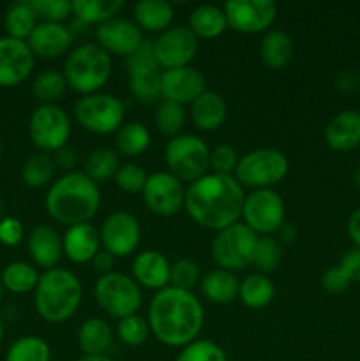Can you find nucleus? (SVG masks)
<instances>
[{"label": "nucleus", "instance_id": "nucleus-1", "mask_svg": "<svg viewBox=\"0 0 360 361\" xmlns=\"http://www.w3.org/2000/svg\"><path fill=\"white\" fill-rule=\"evenodd\" d=\"M244 200V187L235 176L207 173L186 189L184 208L198 226L219 233L239 222Z\"/></svg>", "mask_w": 360, "mask_h": 361}, {"label": "nucleus", "instance_id": "nucleus-2", "mask_svg": "<svg viewBox=\"0 0 360 361\" xmlns=\"http://www.w3.org/2000/svg\"><path fill=\"white\" fill-rule=\"evenodd\" d=\"M147 321L152 335L161 344L168 348H186L200 335L205 312L193 291L168 286L152 298Z\"/></svg>", "mask_w": 360, "mask_h": 361}, {"label": "nucleus", "instance_id": "nucleus-3", "mask_svg": "<svg viewBox=\"0 0 360 361\" xmlns=\"http://www.w3.org/2000/svg\"><path fill=\"white\" fill-rule=\"evenodd\" d=\"M44 204L49 217L60 224H85L97 214L101 192L85 173L69 171L49 185Z\"/></svg>", "mask_w": 360, "mask_h": 361}, {"label": "nucleus", "instance_id": "nucleus-4", "mask_svg": "<svg viewBox=\"0 0 360 361\" xmlns=\"http://www.w3.org/2000/svg\"><path fill=\"white\" fill-rule=\"evenodd\" d=\"M81 282L71 271L53 268L39 277L34 289V305L39 316L48 323H64L80 309Z\"/></svg>", "mask_w": 360, "mask_h": 361}, {"label": "nucleus", "instance_id": "nucleus-5", "mask_svg": "<svg viewBox=\"0 0 360 361\" xmlns=\"http://www.w3.org/2000/svg\"><path fill=\"white\" fill-rule=\"evenodd\" d=\"M112 56L99 44H80L67 55L64 76L67 87L83 95L97 94L112 78Z\"/></svg>", "mask_w": 360, "mask_h": 361}, {"label": "nucleus", "instance_id": "nucleus-6", "mask_svg": "<svg viewBox=\"0 0 360 361\" xmlns=\"http://www.w3.org/2000/svg\"><path fill=\"white\" fill-rule=\"evenodd\" d=\"M164 161L169 173L180 182H196L210 168V150L201 137L194 134H179L164 148Z\"/></svg>", "mask_w": 360, "mask_h": 361}, {"label": "nucleus", "instance_id": "nucleus-7", "mask_svg": "<svg viewBox=\"0 0 360 361\" xmlns=\"http://www.w3.org/2000/svg\"><path fill=\"white\" fill-rule=\"evenodd\" d=\"M288 159L275 148H258L239 159L233 176L251 189H272L288 173Z\"/></svg>", "mask_w": 360, "mask_h": 361}, {"label": "nucleus", "instance_id": "nucleus-8", "mask_svg": "<svg viewBox=\"0 0 360 361\" xmlns=\"http://www.w3.org/2000/svg\"><path fill=\"white\" fill-rule=\"evenodd\" d=\"M94 296L97 305L116 319L138 314L141 307V289L136 281L127 275L112 271L97 279L94 288Z\"/></svg>", "mask_w": 360, "mask_h": 361}, {"label": "nucleus", "instance_id": "nucleus-9", "mask_svg": "<svg viewBox=\"0 0 360 361\" xmlns=\"http://www.w3.org/2000/svg\"><path fill=\"white\" fill-rule=\"evenodd\" d=\"M258 235L244 222L229 226L215 235L212 242V256L221 270L236 271L253 264Z\"/></svg>", "mask_w": 360, "mask_h": 361}, {"label": "nucleus", "instance_id": "nucleus-10", "mask_svg": "<svg viewBox=\"0 0 360 361\" xmlns=\"http://www.w3.org/2000/svg\"><path fill=\"white\" fill-rule=\"evenodd\" d=\"M126 109L120 99L109 94H90L83 95L74 104V118L88 133L112 134L124 126Z\"/></svg>", "mask_w": 360, "mask_h": 361}, {"label": "nucleus", "instance_id": "nucleus-11", "mask_svg": "<svg viewBox=\"0 0 360 361\" xmlns=\"http://www.w3.org/2000/svg\"><path fill=\"white\" fill-rule=\"evenodd\" d=\"M28 136L32 143L44 154L62 150L71 136V120L56 104H41L28 120Z\"/></svg>", "mask_w": 360, "mask_h": 361}, {"label": "nucleus", "instance_id": "nucleus-12", "mask_svg": "<svg viewBox=\"0 0 360 361\" xmlns=\"http://www.w3.org/2000/svg\"><path fill=\"white\" fill-rule=\"evenodd\" d=\"M129 69V90L136 101L152 104L161 97V67L154 55V44L143 41V44L131 56H127Z\"/></svg>", "mask_w": 360, "mask_h": 361}, {"label": "nucleus", "instance_id": "nucleus-13", "mask_svg": "<svg viewBox=\"0 0 360 361\" xmlns=\"http://www.w3.org/2000/svg\"><path fill=\"white\" fill-rule=\"evenodd\" d=\"M284 201L274 189H258L244 200V224L256 235H272L284 224Z\"/></svg>", "mask_w": 360, "mask_h": 361}, {"label": "nucleus", "instance_id": "nucleus-14", "mask_svg": "<svg viewBox=\"0 0 360 361\" xmlns=\"http://www.w3.org/2000/svg\"><path fill=\"white\" fill-rule=\"evenodd\" d=\"M228 27L240 34H260L267 30L277 16L272 0H229L222 7Z\"/></svg>", "mask_w": 360, "mask_h": 361}, {"label": "nucleus", "instance_id": "nucleus-15", "mask_svg": "<svg viewBox=\"0 0 360 361\" xmlns=\"http://www.w3.org/2000/svg\"><path fill=\"white\" fill-rule=\"evenodd\" d=\"M141 194L148 210L159 217L175 215L186 201V189L182 182L169 171H159L148 176Z\"/></svg>", "mask_w": 360, "mask_h": 361}, {"label": "nucleus", "instance_id": "nucleus-16", "mask_svg": "<svg viewBox=\"0 0 360 361\" xmlns=\"http://www.w3.org/2000/svg\"><path fill=\"white\" fill-rule=\"evenodd\" d=\"M152 44L155 60L164 71L187 67L198 53V37L189 27L168 28Z\"/></svg>", "mask_w": 360, "mask_h": 361}, {"label": "nucleus", "instance_id": "nucleus-17", "mask_svg": "<svg viewBox=\"0 0 360 361\" xmlns=\"http://www.w3.org/2000/svg\"><path fill=\"white\" fill-rule=\"evenodd\" d=\"M101 245L113 257H126L138 249L141 238L140 222L129 212H113L101 226Z\"/></svg>", "mask_w": 360, "mask_h": 361}, {"label": "nucleus", "instance_id": "nucleus-18", "mask_svg": "<svg viewBox=\"0 0 360 361\" xmlns=\"http://www.w3.org/2000/svg\"><path fill=\"white\" fill-rule=\"evenodd\" d=\"M34 59L27 41L0 37V87H16L27 80L34 69Z\"/></svg>", "mask_w": 360, "mask_h": 361}, {"label": "nucleus", "instance_id": "nucleus-19", "mask_svg": "<svg viewBox=\"0 0 360 361\" xmlns=\"http://www.w3.org/2000/svg\"><path fill=\"white\" fill-rule=\"evenodd\" d=\"M95 37H97V44L106 53L124 56L133 55L145 41L141 28L134 21L119 16L99 25L95 30Z\"/></svg>", "mask_w": 360, "mask_h": 361}, {"label": "nucleus", "instance_id": "nucleus-20", "mask_svg": "<svg viewBox=\"0 0 360 361\" xmlns=\"http://www.w3.org/2000/svg\"><path fill=\"white\" fill-rule=\"evenodd\" d=\"M205 76L194 67H179V69L162 71L161 74V97L176 104H191L205 92Z\"/></svg>", "mask_w": 360, "mask_h": 361}, {"label": "nucleus", "instance_id": "nucleus-21", "mask_svg": "<svg viewBox=\"0 0 360 361\" xmlns=\"http://www.w3.org/2000/svg\"><path fill=\"white\" fill-rule=\"evenodd\" d=\"M27 44L34 56L39 59H59L66 55L73 44V34L64 23H46L41 21L30 37L27 39Z\"/></svg>", "mask_w": 360, "mask_h": 361}, {"label": "nucleus", "instance_id": "nucleus-22", "mask_svg": "<svg viewBox=\"0 0 360 361\" xmlns=\"http://www.w3.org/2000/svg\"><path fill=\"white\" fill-rule=\"evenodd\" d=\"M62 247L67 259L73 263H92L101 247V236L90 222L69 226L62 236Z\"/></svg>", "mask_w": 360, "mask_h": 361}, {"label": "nucleus", "instance_id": "nucleus-23", "mask_svg": "<svg viewBox=\"0 0 360 361\" xmlns=\"http://www.w3.org/2000/svg\"><path fill=\"white\" fill-rule=\"evenodd\" d=\"M28 254L35 267L44 268L46 271L53 270L59 264L60 256L64 254L62 236L52 226H35L28 235Z\"/></svg>", "mask_w": 360, "mask_h": 361}, {"label": "nucleus", "instance_id": "nucleus-24", "mask_svg": "<svg viewBox=\"0 0 360 361\" xmlns=\"http://www.w3.org/2000/svg\"><path fill=\"white\" fill-rule=\"evenodd\" d=\"M169 261L159 250H143L133 261V277L138 286L161 291L169 284Z\"/></svg>", "mask_w": 360, "mask_h": 361}, {"label": "nucleus", "instance_id": "nucleus-25", "mask_svg": "<svg viewBox=\"0 0 360 361\" xmlns=\"http://www.w3.org/2000/svg\"><path fill=\"white\" fill-rule=\"evenodd\" d=\"M325 141L335 152L353 150L360 145V111L337 113L325 127Z\"/></svg>", "mask_w": 360, "mask_h": 361}, {"label": "nucleus", "instance_id": "nucleus-26", "mask_svg": "<svg viewBox=\"0 0 360 361\" xmlns=\"http://www.w3.org/2000/svg\"><path fill=\"white\" fill-rule=\"evenodd\" d=\"M228 116L222 95L217 92L205 90L196 101L191 102V120L201 130H217Z\"/></svg>", "mask_w": 360, "mask_h": 361}, {"label": "nucleus", "instance_id": "nucleus-27", "mask_svg": "<svg viewBox=\"0 0 360 361\" xmlns=\"http://www.w3.org/2000/svg\"><path fill=\"white\" fill-rule=\"evenodd\" d=\"M113 342V331L108 321L90 317L78 330V345L87 356L104 355Z\"/></svg>", "mask_w": 360, "mask_h": 361}, {"label": "nucleus", "instance_id": "nucleus-28", "mask_svg": "<svg viewBox=\"0 0 360 361\" xmlns=\"http://www.w3.org/2000/svg\"><path fill=\"white\" fill-rule=\"evenodd\" d=\"M293 39L282 30H270L265 34L260 44V59L268 69L279 71L288 66L293 59Z\"/></svg>", "mask_w": 360, "mask_h": 361}, {"label": "nucleus", "instance_id": "nucleus-29", "mask_svg": "<svg viewBox=\"0 0 360 361\" xmlns=\"http://www.w3.org/2000/svg\"><path fill=\"white\" fill-rule=\"evenodd\" d=\"M134 20L141 30L162 34L173 20V7L162 0H140L134 4Z\"/></svg>", "mask_w": 360, "mask_h": 361}, {"label": "nucleus", "instance_id": "nucleus-30", "mask_svg": "<svg viewBox=\"0 0 360 361\" xmlns=\"http://www.w3.org/2000/svg\"><path fill=\"white\" fill-rule=\"evenodd\" d=\"M200 288L208 302L224 305V303L233 302L239 296L240 282L236 281L233 271L221 270L219 268V270L210 271V274H207L201 279Z\"/></svg>", "mask_w": 360, "mask_h": 361}, {"label": "nucleus", "instance_id": "nucleus-31", "mask_svg": "<svg viewBox=\"0 0 360 361\" xmlns=\"http://www.w3.org/2000/svg\"><path fill=\"white\" fill-rule=\"evenodd\" d=\"M189 28L198 39H215L228 28V21L221 7L203 4L191 13Z\"/></svg>", "mask_w": 360, "mask_h": 361}, {"label": "nucleus", "instance_id": "nucleus-32", "mask_svg": "<svg viewBox=\"0 0 360 361\" xmlns=\"http://www.w3.org/2000/svg\"><path fill=\"white\" fill-rule=\"evenodd\" d=\"M39 18L35 14L32 2H14L7 9L4 16V27H6L7 37L27 41L34 28L37 27Z\"/></svg>", "mask_w": 360, "mask_h": 361}, {"label": "nucleus", "instance_id": "nucleus-33", "mask_svg": "<svg viewBox=\"0 0 360 361\" xmlns=\"http://www.w3.org/2000/svg\"><path fill=\"white\" fill-rule=\"evenodd\" d=\"M275 288L270 279L263 274L247 275L239 288V298L249 309H263L274 300Z\"/></svg>", "mask_w": 360, "mask_h": 361}, {"label": "nucleus", "instance_id": "nucleus-34", "mask_svg": "<svg viewBox=\"0 0 360 361\" xmlns=\"http://www.w3.org/2000/svg\"><path fill=\"white\" fill-rule=\"evenodd\" d=\"M55 171V159L49 154L39 152V154L30 155L21 166V180L30 189H44L52 183Z\"/></svg>", "mask_w": 360, "mask_h": 361}, {"label": "nucleus", "instance_id": "nucleus-35", "mask_svg": "<svg viewBox=\"0 0 360 361\" xmlns=\"http://www.w3.org/2000/svg\"><path fill=\"white\" fill-rule=\"evenodd\" d=\"M115 145L119 154L124 157H138L145 154L150 145V130L141 122L124 123L115 136Z\"/></svg>", "mask_w": 360, "mask_h": 361}, {"label": "nucleus", "instance_id": "nucleus-36", "mask_svg": "<svg viewBox=\"0 0 360 361\" xmlns=\"http://www.w3.org/2000/svg\"><path fill=\"white\" fill-rule=\"evenodd\" d=\"M73 14L85 25L104 23L116 18L119 11L124 7L122 0H74Z\"/></svg>", "mask_w": 360, "mask_h": 361}, {"label": "nucleus", "instance_id": "nucleus-37", "mask_svg": "<svg viewBox=\"0 0 360 361\" xmlns=\"http://www.w3.org/2000/svg\"><path fill=\"white\" fill-rule=\"evenodd\" d=\"M0 279H2L4 289L14 295H25V293L34 291L39 282V274L32 264L25 261H14L4 268Z\"/></svg>", "mask_w": 360, "mask_h": 361}, {"label": "nucleus", "instance_id": "nucleus-38", "mask_svg": "<svg viewBox=\"0 0 360 361\" xmlns=\"http://www.w3.org/2000/svg\"><path fill=\"white\" fill-rule=\"evenodd\" d=\"M119 157L112 148H95L85 159V175L95 183L108 182L109 178H115L119 171Z\"/></svg>", "mask_w": 360, "mask_h": 361}, {"label": "nucleus", "instance_id": "nucleus-39", "mask_svg": "<svg viewBox=\"0 0 360 361\" xmlns=\"http://www.w3.org/2000/svg\"><path fill=\"white\" fill-rule=\"evenodd\" d=\"M67 90V80L64 73L55 69L42 71L32 83V94L41 104H55Z\"/></svg>", "mask_w": 360, "mask_h": 361}, {"label": "nucleus", "instance_id": "nucleus-40", "mask_svg": "<svg viewBox=\"0 0 360 361\" xmlns=\"http://www.w3.org/2000/svg\"><path fill=\"white\" fill-rule=\"evenodd\" d=\"M52 349L44 338L37 335H25L14 341L7 349L6 361H49Z\"/></svg>", "mask_w": 360, "mask_h": 361}, {"label": "nucleus", "instance_id": "nucleus-41", "mask_svg": "<svg viewBox=\"0 0 360 361\" xmlns=\"http://www.w3.org/2000/svg\"><path fill=\"white\" fill-rule=\"evenodd\" d=\"M184 122H186V111H184L182 104L166 101V99L159 102L157 108H155V126H157L159 133L172 137L179 136Z\"/></svg>", "mask_w": 360, "mask_h": 361}, {"label": "nucleus", "instance_id": "nucleus-42", "mask_svg": "<svg viewBox=\"0 0 360 361\" xmlns=\"http://www.w3.org/2000/svg\"><path fill=\"white\" fill-rule=\"evenodd\" d=\"M116 335H119V338L126 345L138 348V345L147 342L148 335H150V324H148V321L145 317L133 314V316H127L119 321V324H116Z\"/></svg>", "mask_w": 360, "mask_h": 361}, {"label": "nucleus", "instance_id": "nucleus-43", "mask_svg": "<svg viewBox=\"0 0 360 361\" xmlns=\"http://www.w3.org/2000/svg\"><path fill=\"white\" fill-rule=\"evenodd\" d=\"M281 259H282V247L277 240L270 238V236L258 240L256 250H254L253 264L258 268V270L263 271V275L274 271L275 268L281 264Z\"/></svg>", "mask_w": 360, "mask_h": 361}, {"label": "nucleus", "instance_id": "nucleus-44", "mask_svg": "<svg viewBox=\"0 0 360 361\" xmlns=\"http://www.w3.org/2000/svg\"><path fill=\"white\" fill-rule=\"evenodd\" d=\"M175 361H228L221 345L212 341H194L182 348Z\"/></svg>", "mask_w": 360, "mask_h": 361}, {"label": "nucleus", "instance_id": "nucleus-45", "mask_svg": "<svg viewBox=\"0 0 360 361\" xmlns=\"http://www.w3.org/2000/svg\"><path fill=\"white\" fill-rule=\"evenodd\" d=\"M200 282V268L191 259H179L169 268V286L182 291H191Z\"/></svg>", "mask_w": 360, "mask_h": 361}, {"label": "nucleus", "instance_id": "nucleus-46", "mask_svg": "<svg viewBox=\"0 0 360 361\" xmlns=\"http://www.w3.org/2000/svg\"><path fill=\"white\" fill-rule=\"evenodd\" d=\"M148 176L145 175L143 168L134 162H127V164L120 166L119 171L115 175V182L116 187L120 190L127 194H138L143 190L145 183H147Z\"/></svg>", "mask_w": 360, "mask_h": 361}, {"label": "nucleus", "instance_id": "nucleus-47", "mask_svg": "<svg viewBox=\"0 0 360 361\" xmlns=\"http://www.w3.org/2000/svg\"><path fill=\"white\" fill-rule=\"evenodd\" d=\"M39 20L46 23H62L69 14H73V6L67 0H30Z\"/></svg>", "mask_w": 360, "mask_h": 361}, {"label": "nucleus", "instance_id": "nucleus-48", "mask_svg": "<svg viewBox=\"0 0 360 361\" xmlns=\"http://www.w3.org/2000/svg\"><path fill=\"white\" fill-rule=\"evenodd\" d=\"M236 164H239V154L232 145H217L210 152V169L217 175L233 176Z\"/></svg>", "mask_w": 360, "mask_h": 361}, {"label": "nucleus", "instance_id": "nucleus-49", "mask_svg": "<svg viewBox=\"0 0 360 361\" xmlns=\"http://www.w3.org/2000/svg\"><path fill=\"white\" fill-rule=\"evenodd\" d=\"M23 240V226L18 219L6 217L0 221V243L6 247H16Z\"/></svg>", "mask_w": 360, "mask_h": 361}, {"label": "nucleus", "instance_id": "nucleus-50", "mask_svg": "<svg viewBox=\"0 0 360 361\" xmlns=\"http://www.w3.org/2000/svg\"><path fill=\"white\" fill-rule=\"evenodd\" d=\"M349 279L346 277L344 271L341 270L339 267H332L328 268L327 271L321 277V286L327 293H342L349 288Z\"/></svg>", "mask_w": 360, "mask_h": 361}, {"label": "nucleus", "instance_id": "nucleus-51", "mask_svg": "<svg viewBox=\"0 0 360 361\" xmlns=\"http://www.w3.org/2000/svg\"><path fill=\"white\" fill-rule=\"evenodd\" d=\"M337 267L344 271V275L349 279V282H359L360 284V249H356V247L349 249L348 252L341 257Z\"/></svg>", "mask_w": 360, "mask_h": 361}, {"label": "nucleus", "instance_id": "nucleus-52", "mask_svg": "<svg viewBox=\"0 0 360 361\" xmlns=\"http://www.w3.org/2000/svg\"><path fill=\"white\" fill-rule=\"evenodd\" d=\"M113 267H115V257L106 252V250H99L94 259H92V268H94V271L101 274V277L112 274Z\"/></svg>", "mask_w": 360, "mask_h": 361}, {"label": "nucleus", "instance_id": "nucleus-53", "mask_svg": "<svg viewBox=\"0 0 360 361\" xmlns=\"http://www.w3.org/2000/svg\"><path fill=\"white\" fill-rule=\"evenodd\" d=\"M356 85H359V78L353 73H349V71H342V73H339L337 78H335V88H337L339 92H342V94L353 92L356 88Z\"/></svg>", "mask_w": 360, "mask_h": 361}, {"label": "nucleus", "instance_id": "nucleus-54", "mask_svg": "<svg viewBox=\"0 0 360 361\" xmlns=\"http://www.w3.org/2000/svg\"><path fill=\"white\" fill-rule=\"evenodd\" d=\"M55 164L64 169H73L78 164V155L76 152L71 147H64L62 150L56 152L55 155Z\"/></svg>", "mask_w": 360, "mask_h": 361}, {"label": "nucleus", "instance_id": "nucleus-55", "mask_svg": "<svg viewBox=\"0 0 360 361\" xmlns=\"http://www.w3.org/2000/svg\"><path fill=\"white\" fill-rule=\"evenodd\" d=\"M348 235L352 238L353 245L360 249V208H356L348 219Z\"/></svg>", "mask_w": 360, "mask_h": 361}, {"label": "nucleus", "instance_id": "nucleus-56", "mask_svg": "<svg viewBox=\"0 0 360 361\" xmlns=\"http://www.w3.org/2000/svg\"><path fill=\"white\" fill-rule=\"evenodd\" d=\"M277 233L282 243H292L296 240V228L293 224H282Z\"/></svg>", "mask_w": 360, "mask_h": 361}, {"label": "nucleus", "instance_id": "nucleus-57", "mask_svg": "<svg viewBox=\"0 0 360 361\" xmlns=\"http://www.w3.org/2000/svg\"><path fill=\"white\" fill-rule=\"evenodd\" d=\"M76 361H113L112 358H108L106 355H99V356H87L83 355L81 358H78Z\"/></svg>", "mask_w": 360, "mask_h": 361}, {"label": "nucleus", "instance_id": "nucleus-58", "mask_svg": "<svg viewBox=\"0 0 360 361\" xmlns=\"http://www.w3.org/2000/svg\"><path fill=\"white\" fill-rule=\"evenodd\" d=\"M4 334H6V330H4V319H2V314H0V345H2Z\"/></svg>", "mask_w": 360, "mask_h": 361}, {"label": "nucleus", "instance_id": "nucleus-59", "mask_svg": "<svg viewBox=\"0 0 360 361\" xmlns=\"http://www.w3.org/2000/svg\"><path fill=\"white\" fill-rule=\"evenodd\" d=\"M353 178H355V185L360 189V166H359V168H356L355 176H353Z\"/></svg>", "mask_w": 360, "mask_h": 361}, {"label": "nucleus", "instance_id": "nucleus-60", "mask_svg": "<svg viewBox=\"0 0 360 361\" xmlns=\"http://www.w3.org/2000/svg\"><path fill=\"white\" fill-rule=\"evenodd\" d=\"M4 296V284H2V279H0V300H2Z\"/></svg>", "mask_w": 360, "mask_h": 361}, {"label": "nucleus", "instance_id": "nucleus-61", "mask_svg": "<svg viewBox=\"0 0 360 361\" xmlns=\"http://www.w3.org/2000/svg\"><path fill=\"white\" fill-rule=\"evenodd\" d=\"M2 154H4V147H2V141H0V157H2Z\"/></svg>", "mask_w": 360, "mask_h": 361}, {"label": "nucleus", "instance_id": "nucleus-62", "mask_svg": "<svg viewBox=\"0 0 360 361\" xmlns=\"http://www.w3.org/2000/svg\"><path fill=\"white\" fill-rule=\"evenodd\" d=\"M359 83H360V74H359Z\"/></svg>", "mask_w": 360, "mask_h": 361}]
</instances>
